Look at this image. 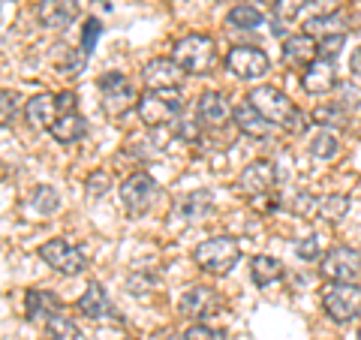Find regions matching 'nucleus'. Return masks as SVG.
Segmentation results:
<instances>
[{
    "mask_svg": "<svg viewBox=\"0 0 361 340\" xmlns=\"http://www.w3.org/2000/svg\"><path fill=\"white\" fill-rule=\"evenodd\" d=\"M247 103H250L253 109H259L262 115L274 123V127L286 130L292 135H301L304 130L310 127L307 123V115L292 103V99L283 94V90L271 87V85H262V87H253L250 94H247Z\"/></svg>",
    "mask_w": 361,
    "mask_h": 340,
    "instance_id": "nucleus-1",
    "label": "nucleus"
},
{
    "mask_svg": "<svg viewBox=\"0 0 361 340\" xmlns=\"http://www.w3.org/2000/svg\"><path fill=\"white\" fill-rule=\"evenodd\" d=\"M193 259L205 274H214V277L229 274L241 259V244L229 235H214V238H205V241L196 247Z\"/></svg>",
    "mask_w": 361,
    "mask_h": 340,
    "instance_id": "nucleus-2",
    "label": "nucleus"
},
{
    "mask_svg": "<svg viewBox=\"0 0 361 340\" xmlns=\"http://www.w3.org/2000/svg\"><path fill=\"white\" fill-rule=\"evenodd\" d=\"M175 61L184 66V73H211L217 63V45L205 33H187L184 40L175 42Z\"/></svg>",
    "mask_w": 361,
    "mask_h": 340,
    "instance_id": "nucleus-3",
    "label": "nucleus"
},
{
    "mask_svg": "<svg viewBox=\"0 0 361 340\" xmlns=\"http://www.w3.org/2000/svg\"><path fill=\"white\" fill-rule=\"evenodd\" d=\"M322 308L331 322H353L361 316V283H329L322 292Z\"/></svg>",
    "mask_w": 361,
    "mask_h": 340,
    "instance_id": "nucleus-4",
    "label": "nucleus"
},
{
    "mask_svg": "<svg viewBox=\"0 0 361 340\" xmlns=\"http://www.w3.org/2000/svg\"><path fill=\"white\" fill-rule=\"evenodd\" d=\"M180 111H184V103L172 94H163V90H148V94H142L139 103H135V115L151 130L169 127L172 121H178Z\"/></svg>",
    "mask_w": 361,
    "mask_h": 340,
    "instance_id": "nucleus-5",
    "label": "nucleus"
},
{
    "mask_svg": "<svg viewBox=\"0 0 361 340\" xmlns=\"http://www.w3.org/2000/svg\"><path fill=\"white\" fill-rule=\"evenodd\" d=\"M99 99H103V111L109 118H121V115H127V111L139 103V94H135V87L127 75H121V73H106V75H99Z\"/></svg>",
    "mask_w": 361,
    "mask_h": 340,
    "instance_id": "nucleus-6",
    "label": "nucleus"
},
{
    "mask_svg": "<svg viewBox=\"0 0 361 340\" xmlns=\"http://www.w3.org/2000/svg\"><path fill=\"white\" fill-rule=\"evenodd\" d=\"M157 193H160V187H157V181L148 172H133L130 178L121 181L118 196H121V205L130 217H142V214L154 205Z\"/></svg>",
    "mask_w": 361,
    "mask_h": 340,
    "instance_id": "nucleus-7",
    "label": "nucleus"
},
{
    "mask_svg": "<svg viewBox=\"0 0 361 340\" xmlns=\"http://www.w3.org/2000/svg\"><path fill=\"white\" fill-rule=\"evenodd\" d=\"M39 259L49 268L58 271V274H63V277H75V274H82V271L87 268V256L78 250L75 244L63 241V238H51V241H45L39 247Z\"/></svg>",
    "mask_w": 361,
    "mask_h": 340,
    "instance_id": "nucleus-8",
    "label": "nucleus"
},
{
    "mask_svg": "<svg viewBox=\"0 0 361 340\" xmlns=\"http://www.w3.org/2000/svg\"><path fill=\"white\" fill-rule=\"evenodd\" d=\"M319 274L329 283H361V250L355 247H334L322 256Z\"/></svg>",
    "mask_w": 361,
    "mask_h": 340,
    "instance_id": "nucleus-9",
    "label": "nucleus"
},
{
    "mask_svg": "<svg viewBox=\"0 0 361 340\" xmlns=\"http://www.w3.org/2000/svg\"><path fill=\"white\" fill-rule=\"evenodd\" d=\"M268 54L262 49H256V45H235L226 54V70H229L235 78H241V82H253V78H262L268 73Z\"/></svg>",
    "mask_w": 361,
    "mask_h": 340,
    "instance_id": "nucleus-10",
    "label": "nucleus"
},
{
    "mask_svg": "<svg viewBox=\"0 0 361 340\" xmlns=\"http://www.w3.org/2000/svg\"><path fill=\"white\" fill-rule=\"evenodd\" d=\"M184 66L175 58H154L145 63L142 70V82L148 85V90H175L184 82Z\"/></svg>",
    "mask_w": 361,
    "mask_h": 340,
    "instance_id": "nucleus-11",
    "label": "nucleus"
},
{
    "mask_svg": "<svg viewBox=\"0 0 361 340\" xmlns=\"http://www.w3.org/2000/svg\"><path fill=\"white\" fill-rule=\"evenodd\" d=\"M220 304H223V298H220L217 289H211V286H193V289H187L184 296H180L178 313L184 316V320H205V316L220 310Z\"/></svg>",
    "mask_w": 361,
    "mask_h": 340,
    "instance_id": "nucleus-12",
    "label": "nucleus"
},
{
    "mask_svg": "<svg viewBox=\"0 0 361 340\" xmlns=\"http://www.w3.org/2000/svg\"><path fill=\"white\" fill-rule=\"evenodd\" d=\"M274 187H277V166L271 160H253L238 178V190L247 193L250 199L274 193Z\"/></svg>",
    "mask_w": 361,
    "mask_h": 340,
    "instance_id": "nucleus-13",
    "label": "nucleus"
},
{
    "mask_svg": "<svg viewBox=\"0 0 361 340\" xmlns=\"http://www.w3.org/2000/svg\"><path fill=\"white\" fill-rule=\"evenodd\" d=\"M75 308L82 310V316H87V320H115V322H121V310L111 304L109 292L103 289V283H97V280H90L85 286L82 298L75 301Z\"/></svg>",
    "mask_w": 361,
    "mask_h": 340,
    "instance_id": "nucleus-14",
    "label": "nucleus"
},
{
    "mask_svg": "<svg viewBox=\"0 0 361 340\" xmlns=\"http://www.w3.org/2000/svg\"><path fill=\"white\" fill-rule=\"evenodd\" d=\"M229 118H232V106H229V99H226L223 94H217V90H205V94L199 97V103H196V121H199V127L220 130Z\"/></svg>",
    "mask_w": 361,
    "mask_h": 340,
    "instance_id": "nucleus-15",
    "label": "nucleus"
},
{
    "mask_svg": "<svg viewBox=\"0 0 361 340\" xmlns=\"http://www.w3.org/2000/svg\"><path fill=\"white\" fill-rule=\"evenodd\" d=\"M78 16V0H39L37 18L49 30H66Z\"/></svg>",
    "mask_w": 361,
    "mask_h": 340,
    "instance_id": "nucleus-16",
    "label": "nucleus"
},
{
    "mask_svg": "<svg viewBox=\"0 0 361 340\" xmlns=\"http://www.w3.org/2000/svg\"><path fill=\"white\" fill-rule=\"evenodd\" d=\"M316 58H319V45H316V40L307 37V33H295V37L283 40V63L289 70L304 73Z\"/></svg>",
    "mask_w": 361,
    "mask_h": 340,
    "instance_id": "nucleus-17",
    "label": "nucleus"
},
{
    "mask_svg": "<svg viewBox=\"0 0 361 340\" xmlns=\"http://www.w3.org/2000/svg\"><path fill=\"white\" fill-rule=\"evenodd\" d=\"M232 121H235V127H238V133L247 135V139H268V135L274 133V123L259 109H253L247 99L232 109Z\"/></svg>",
    "mask_w": 361,
    "mask_h": 340,
    "instance_id": "nucleus-18",
    "label": "nucleus"
},
{
    "mask_svg": "<svg viewBox=\"0 0 361 340\" xmlns=\"http://www.w3.org/2000/svg\"><path fill=\"white\" fill-rule=\"evenodd\" d=\"M334 85H337V75H334V63L331 61L316 58L307 70L301 73V87L307 90V94H313V97L329 94V90H334Z\"/></svg>",
    "mask_w": 361,
    "mask_h": 340,
    "instance_id": "nucleus-19",
    "label": "nucleus"
},
{
    "mask_svg": "<svg viewBox=\"0 0 361 340\" xmlns=\"http://www.w3.org/2000/svg\"><path fill=\"white\" fill-rule=\"evenodd\" d=\"M63 310V301L54 296L51 289H27V296H25V313H27V320H45L49 322L51 316H58Z\"/></svg>",
    "mask_w": 361,
    "mask_h": 340,
    "instance_id": "nucleus-20",
    "label": "nucleus"
},
{
    "mask_svg": "<svg viewBox=\"0 0 361 340\" xmlns=\"http://www.w3.org/2000/svg\"><path fill=\"white\" fill-rule=\"evenodd\" d=\"M25 118L33 130H51V123L58 121V103L51 94H33L25 103Z\"/></svg>",
    "mask_w": 361,
    "mask_h": 340,
    "instance_id": "nucleus-21",
    "label": "nucleus"
},
{
    "mask_svg": "<svg viewBox=\"0 0 361 340\" xmlns=\"http://www.w3.org/2000/svg\"><path fill=\"white\" fill-rule=\"evenodd\" d=\"M346 28H349V21L343 13H322V16H313L304 21V33L313 37L316 42L325 37H341V33H346Z\"/></svg>",
    "mask_w": 361,
    "mask_h": 340,
    "instance_id": "nucleus-22",
    "label": "nucleus"
},
{
    "mask_svg": "<svg viewBox=\"0 0 361 340\" xmlns=\"http://www.w3.org/2000/svg\"><path fill=\"white\" fill-rule=\"evenodd\" d=\"M51 139L54 142H61V145H73V142H78V139H85V133H87V121L78 115H63V118H58L51 123Z\"/></svg>",
    "mask_w": 361,
    "mask_h": 340,
    "instance_id": "nucleus-23",
    "label": "nucleus"
},
{
    "mask_svg": "<svg viewBox=\"0 0 361 340\" xmlns=\"http://www.w3.org/2000/svg\"><path fill=\"white\" fill-rule=\"evenodd\" d=\"M280 277H283V262L274 256H253V262H250V280L256 283L259 289H265L271 286V283H277Z\"/></svg>",
    "mask_w": 361,
    "mask_h": 340,
    "instance_id": "nucleus-24",
    "label": "nucleus"
},
{
    "mask_svg": "<svg viewBox=\"0 0 361 340\" xmlns=\"http://www.w3.org/2000/svg\"><path fill=\"white\" fill-rule=\"evenodd\" d=\"M214 208V199H211V193L208 190H196V193H190V196H184V202L178 205L180 211V217H184L187 223H199V220H205L208 214Z\"/></svg>",
    "mask_w": 361,
    "mask_h": 340,
    "instance_id": "nucleus-25",
    "label": "nucleus"
},
{
    "mask_svg": "<svg viewBox=\"0 0 361 340\" xmlns=\"http://www.w3.org/2000/svg\"><path fill=\"white\" fill-rule=\"evenodd\" d=\"M226 25L235 28V30H256V28L265 25V16H262V9L253 6V4H238V6L229 9Z\"/></svg>",
    "mask_w": 361,
    "mask_h": 340,
    "instance_id": "nucleus-26",
    "label": "nucleus"
},
{
    "mask_svg": "<svg viewBox=\"0 0 361 340\" xmlns=\"http://www.w3.org/2000/svg\"><path fill=\"white\" fill-rule=\"evenodd\" d=\"M349 211V196H341V193H331V196H319L316 199V214L325 223H341Z\"/></svg>",
    "mask_w": 361,
    "mask_h": 340,
    "instance_id": "nucleus-27",
    "label": "nucleus"
},
{
    "mask_svg": "<svg viewBox=\"0 0 361 340\" xmlns=\"http://www.w3.org/2000/svg\"><path fill=\"white\" fill-rule=\"evenodd\" d=\"M310 118L319 123L322 130H325V127H329V130H341V127H346V123H349V111L341 109V106H337L334 99H331V103H325V106H316Z\"/></svg>",
    "mask_w": 361,
    "mask_h": 340,
    "instance_id": "nucleus-28",
    "label": "nucleus"
},
{
    "mask_svg": "<svg viewBox=\"0 0 361 340\" xmlns=\"http://www.w3.org/2000/svg\"><path fill=\"white\" fill-rule=\"evenodd\" d=\"M42 337L45 340H78V325L70 320V316L58 313V316H51V320L45 322Z\"/></svg>",
    "mask_w": 361,
    "mask_h": 340,
    "instance_id": "nucleus-29",
    "label": "nucleus"
},
{
    "mask_svg": "<svg viewBox=\"0 0 361 340\" xmlns=\"http://www.w3.org/2000/svg\"><path fill=\"white\" fill-rule=\"evenodd\" d=\"M310 154L316 157V160H334V157L341 154V142H337V135L331 130H322V133L313 135Z\"/></svg>",
    "mask_w": 361,
    "mask_h": 340,
    "instance_id": "nucleus-30",
    "label": "nucleus"
},
{
    "mask_svg": "<svg viewBox=\"0 0 361 340\" xmlns=\"http://www.w3.org/2000/svg\"><path fill=\"white\" fill-rule=\"evenodd\" d=\"M21 109V97L13 87H0V127H13Z\"/></svg>",
    "mask_w": 361,
    "mask_h": 340,
    "instance_id": "nucleus-31",
    "label": "nucleus"
},
{
    "mask_svg": "<svg viewBox=\"0 0 361 340\" xmlns=\"http://www.w3.org/2000/svg\"><path fill=\"white\" fill-rule=\"evenodd\" d=\"M334 103L353 115L355 109H361V87L353 82H337L334 85Z\"/></svg>",
    "mask_w": 361,
    "mask_h": 340,
    "instance_id": "nucleus-32",
    "label": "nucleus"
},
{
    "mask_svg": "<svg viewBox=\"0 0 361 340\" xmlns=\"http://www.w3.org/2000/svg\"><path fill=\"white\" fill-rule=\"evenodd\" d=\"M30 205L37 208V214H54V211L61 208V196H58V190H54V187L39 184L37 190H33Z\"/></svg>",
    "mask_w": 361,
    "mask_h": 340,
    "instance_id": "nucleus-33",
    "label": "nucleus"
},
{
    "mask_svg": "<svg viewBox=\"0 0 361 340\" xmlns=\"http://www.w3.org/2000/svg\"><path fill=\"white\" fill-rule=\"evenodd\" d=\"M99 37H103V25H99V18H87L85 30H82V54L85 58H90V51L97 49Z\"/></svg>",
    "mask_w": 361,
    "mask_h": 340,
    "instance_id": "nucleus-34",
    "label": "nucleus"
},
{
    "mask_svg": "<svg viewBox=\"0 0 361 340\" xmlns=\"http://www.w3.org/2000/svg\"><path fill=\"white\" fill-rule=\"evenodd\" d=\"M307 6H310V0H277L274 13H277V21H292V18H298Z\"/></svg>",
    "mask_w": 361,
    "mask_h": 340,
    "instance_id": "nucleus-35",
    "label": "nucleus"
},
{
    "mask_svg": "<svg viewBox=\"0 0 361 340\" xmlns=\"http://www.w3.org/2000/svg\"><path fill=\"white\" fill-rule=\"evenodd\" d=\"M184 340H226V332L223 328L205 325V322H196V325H190L184 332Z\"/></svg>",
    "mask_w": 361,
    "mask_h": 340,
    "instance_id": "nucleus-36",
    "label": "nucleus"
},
{
    "mask_svg": "<svg viewBox=\"0 0 361 340\" xmlns=\"http://www.w3.org/2000/svg\"><path fill=\"white\" fill-rule=\"evenodd\" d=\"M325 250V244H322V235H310V238H304V241H298L295 247V253L301 259H319Z\"/></svg>",
    "mask_w": 361,
    "mask_h": 340,
    "instance_id": "nucleus-37",
    "label": "nucleus"
},
{
    "mask_svg": "<svg viewBox=\"0 0 361 340\" xmlns=\"http://www.w3.org/2000/svg\"><path fill=\"white\" fill-rule=\"evenodd\" d=\"M343 42H346V33H341V37H325V40H319V42H316V45H319V58L334 63V58L343 49Z\"/></svg>",
    "mask_w": 361,
    "mask_h": 340,
    "instance_id": "nucleus-38",
    "label": "nucleus"
},
{
    "mask_svg": "<svg viewBox=\"0 0 361 340\" xmlns=\"http://www.w3.org/2000/svg\"><path fill=\"white\" fill-rule=\"evenodd\" d=\"M109 187H111V178L103 175V172H94V175L87 178V193H90V199H99V193L109 190Z\"/></svg>",
    "mask_w": 361,
    "mask_h": 340,
    "instance_id": "nucleus-39",
    "label": "nucleus"
},
{
    "mask_svg": "<svg viewBox=\"0 0 361 340\" xmlns=\"http://www.w3.org/2000/svg\"><path fill=\"white\" fill-rule=\"evenodd\" d=\"M54 103H58V115H61V118H63V115H75L78 99H75L73 90H63V94H58V97H54Z\"/></svg>",
    "mask_w": 361,
    "mask_h": 340,
    "instance_id": "nucleus-40",
    "label": "nucleus"
},
{
    "mask_svg": "<svg viewBox=\"0 0 361 340\" xmlns=\"http://www.w3.org/2000/svg\"><path fill=\"white\" fill-rule=\"evenodd\" d=\"M349 73H353V75H361V45H358L353 54H349Z\"/></svg>",
    "mask_w": 361,
    "mask_h": 340,
    "instance_id": "nucleus-41",
    "label": "nucleus"
},
{
    "mask_svg": "<svg viewBox=\"0 0 361 340\" xmlns=\"http://www.w3.org/2000/svg\"><path fill=\"white\" fill-rule=\"evenodd\" d=\"M262 4H277V0H262Z\"/></svg>",
    "mask_w": 361,
    "mask_h": 340,
    "instance_id": "nucleus-42",
    "label": "nucleus"
},
{
    "mask_svg": "<svg viewBox=\"0 0 361 340\" xmlns=\"http://www.w3.org/2000/svg\"><path fill=\"white\" fill-rule=\"evenodd\" d=\"M358 340H361V328H358Z\"/></svg>",
    "mask_w": 361,
    "mask_h": 340,
    "instance_id": "nucleus-43",
    "label": "nucleus"
}]
</instances>
